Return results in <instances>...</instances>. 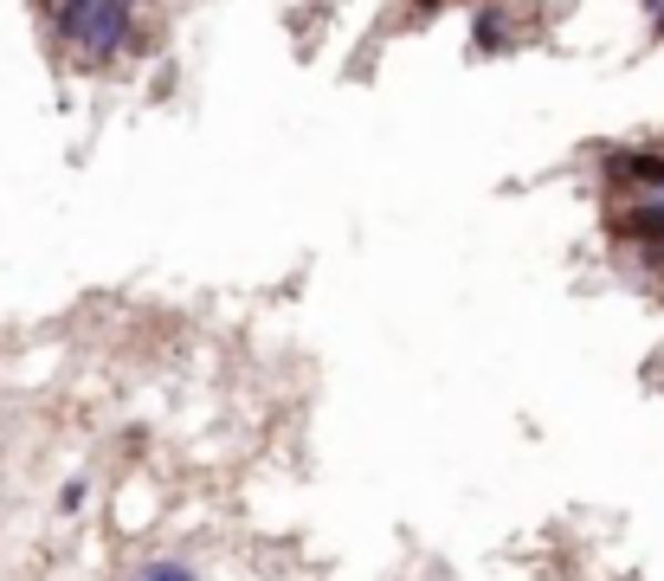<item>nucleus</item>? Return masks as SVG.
Segmentation results:
<instances>
[{
  "label": "nucleus",
  "instance_id": "nucleus-5",
  "mask_svg": "<svg viewBox=\"0 0 664 581\" xmlns=\"http://www.w3.org/2000/svg\"><path fill=\"white\" fill-rule=\"evenodd\" d=\"M59 504H65V510H84V478H72V485H65V498H59Z\"/></svg>",
  "mask_w": 664,
  "mask_h": 581
},
{
  "label": "nucleus",
  "instance_id": "nucleus-6",
  "mask_svg": "<svg viewBox=\"0 0 664 581\" xmlns=\"http://www.w3.org/2000/svg\"><path fill=\"white\" fill-rule=\"evenodd\" d=\"M413 7H419V13H439V7H452V0H413Z\"/></svg>",
  "mask_w": 664,
  "mask_h": 581
},
{
  "label": "nucleus",
  "instance_id": "nucleus-7",
  "mask_svg": "<svg viewBox=\"0 0 664 581\" xmlns=\"http://www.w3.org/2000/svg\"><path fill=\"white\" fill-rule=\"evenodd\" d=\"M39 7H45V13H52V7H59V0H39Z\"/></svg>",
  "mask_w": 664,
  "mask_h": 581
},
{
  "label": "nucleus",
  "instance_id": "nucleus-1",
  "mask_svg": "<svg viewBox=\"0 0 664 581\" xmlns=\"http://www.w3.org/2000/svg\"><path fill=\"white\" fill-rule=\"evenodd\" d=\"M52 33L72 45L84 65H111L116 52H129L136 45V13H129V0H59L52 7Z\"/></svg>",
  "mask_w": 664,
  "mask_h": 581
},
{
  "label": "nucleus",
  "instance_id": "nucleus-4",
  "mask_svg": "<svg viewBox=\"0 0 664 581\" xmlns=\"http://www.w3.org/2000/svg\"><path fill=\"white\" fill-rule=\"evenodd\" d=\"M136 581H194V569H187V562H175V556H155V562H143V569H136Z\"/></svg>",
  "mask_w": 664,
  "mask_h": 581
},
{
  "label": "nucleus",
  "instance_id": "nucleus-2",
  "mask_svg": "<svg viewBox=\"0 0 664 581\" xmlns=\"http://www.w3.org/2000/svg\"><path fill=\"white\" fill-rule=\"evenodd\" d=\"M606 168H613V181H620V188H639V194H652V200H664V149L613 155Z\"/></svg>",
  "mask_w": 664,
  "mask_h": 581
},
{
  "label": "nucleus",
  "instance_id": "nucleus-3",
  "mask_svg": "<svg viewBox=\"0 0 664 581\" xmlns=\"http://www.w3.org/2000/svg\"><path fill=\"white\" fill-rule=\"evenodd\" d=\"M510 33H517V20H510V13H497V7H484V13H478V52L510 45Z\"/></svg>",
  "mask_w": 664,
  "mask_h": 581
}]
</instances>
